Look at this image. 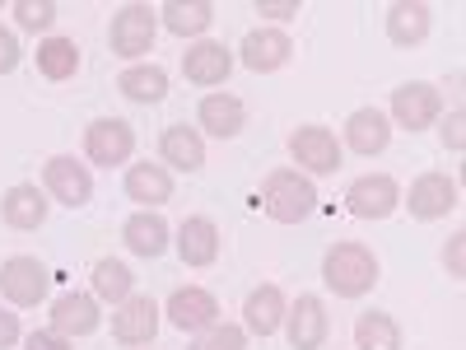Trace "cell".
Wrapping results in <instances>:
<instances>
[{"mask_svg":"<svg viewBox=\"0 0 466 350\" xmlns=\"http://www.w3.org/2000/svg\"><path fill=\"white\" fill-rule=\"evenodd\" d=\"M322 281L336 299H364L378 285V257L364 243H336L322 257Z\"/></svg>","mask_w":466,"mask_h":350,"instance_id":"6da1fadb","label":"cell"},{"mask_svg":"<svg viewBox=\"0 0 466 350\" xmlns=\"http://www.w3.org/2000/svg\"><path fill=\"white\" fill-rule=\"evenodd\" d=\"M261 211L276 224H299L318 211V187L313 178H303L299 169H276L261 182Z\"/></svg>","mask_w":466,"mask_h":350,"instance_id":"7a4b0ae2","label":"cell"},{"mask_svg":"<svg viewBox=\"0 0 466 350\" xmlns=\"http://www.w3.org/2000/svg\"><path fill=\"white\" fill-rule=\"evenodd\" d=\"M154 33H159V10H149V5H122L112 15V28H107V43L116 57H145L154 47Z\"/></svg>","mask_w":466,"mask_h":350,"instance_id":"3957f363","label":"cell"},{"mask_svg":"<svg viewBox=\"0 0 466 350\" xmlns=\"http://www.w3.org/2000/svg\"><path fill=\"white\" fill-rule=\"evenodd\" d=\"M85 154L98 169H116L136 154V127L122 122V117H98V122L85 127Z\"/></svg>","mask_w":466,"mask_h":350,"instance_id":"277c9868","label":"cell"},{"mask_svg":"<svg viewBox=\"0 0 466 350\" xmlns=\"http://www.w3.org/2000/svg\"><path fill=\"white\" fill-rule=\"evenodd\" d=\"M401 206V187L392 173H364L345 187V211L355 220H387Z\"/></svg>","mask_w":466,"mask_h":350,"instance_id":"5b68a950","label":"cell"},{"mask_svg":"<svg viewBox=\"0 0 466 350\" xmlns=\"http://www.w3.org/2000/svg\"><path fill=\"white\" fill-rule=\"evenodd\" d=\"M47 266L37 257H10L0 262V299L15 308H37L47 299Z\"/></svg>","mask_w":466,"mask_h":350,"instance_id":"8992f818","label":"cell"},{"mask_svg":"<svg viewBox=\"0 0 466 350\" xmlns=\"http://www.w3.org/2000/svg\"><path fill=\"white\" fill-rule=\"evenodd\" d=\"M289 154H294V164L303 169V178L313 173V178H327L340 169V140L327 131V127H294L289 131Z\"/></svg>","mask_w":466,"mask_h":350,"instance_id":"52a82bcc","label":"cell"},{"mask_svg":"<svg viewBox=\"0 0 466 350\" xmlns=\"http://www.w3.org/2000/svg\"><path fill=\"white\" fill-rule=\"evenodd\" d=\"M401 201L410 206L415 220H443V215H452L461 206V187L448 173H420Z\"/></svg>","mask_w":466,"mask_h":350,"instance_id":"ba28073f","label":"cell"},{"mask_svg":"<svg viewBox=\"0 0 466 350\" xmlns=\"http://www.w3.org/2000/svg\"><path fill=\"white\" fill-rule=\"evenodd\" d=\"M43 187H47V197H52V201H61V206H70V211L89 206V197H94V178H89V169H85L80 160H70V154H56V160H47V169H43Z\"/></svg>","mask_w":466,"mask_h":350,"instance_id":"9c48e42d","label":"cell"},{"mask_svg":"<svg viewBox=\"0 0 466 350\" xmlns=\"http://www.w3.org/2000/svg\"><path fill=\"white\" fill-rule=\"evenodd\" d=\"M159 314L164 308L154 304L149 294H131L112 308V341L122 345H149L154 332H159Z\"/></svg>","mask_w":466,"mask_h":350,"instance_id":"30bf717a","label":"cell"},{"mask_svg":"<svg viewBox=\"0 0 466 350\" xmlns=\"http://www.w3.org/2000/svg\"><path fill=\"white\" fill-rule=\"evenodd\" d=\"M439 112H443V98L434 85H424V80H406L401 89H392V122L406 127V131H424V127H434L439 122Z\"/></svg>","mask_w":466,"mask_h":350,"instance_id":"8fae6325","label":"cell"},{"mask_svg":"<svg viewBox=\"0 0 466 350\" xmlns=\"http://www.w3.org/2000/svg\"><path fill=\"white\" fill-rule=\"evenodd\" d=\"M327 332H331L327 304L318 294H299L294 308H285V336H289L294 350H322L327 345Z\"/></svg>","mask_w":466,"mask_h":350,"instance_id":"7c38bea8","label":"cell"},{"mask_svg":"<svg viewBox=\"0 0 466 350\" xmlns=\"http://www.w3.org/2000/svg\"><path fill=\"white\" fill-rule=\"evenodd\" d=\"M164 314H168V323L177 332H206V327L219 323V299L210 290H201V285H182V290L168 294Z\"/></svg>","mask_w":466,"mask_h":350,"instance_id":"4fadbf2b","label":"cell"},{"mask_svg":"<svg viewBox=\"0 0 466 350\" xmlns=\"http://www.w3.org/2000/svg\"><path fill=\"white\" fill-rule=\"evenodd\" d=\"M289 57H294V43H289V33H280V28H252L243 37V47H238V61L248 70H257V75L280 70Z\"/></svg>","mask_w":466,"mask_h":350,"instance_id":"5bb4252c","label":"cell"},{"mask_svg":"<svg viewBox=\"0 0 466 350\" xmlns=\"http://www.w3.org/2000/svg\"><path fill=\"white\" fill-rule=\"evenodd\" d=\"M98 323H103V314H98V299L94 294H61V299H52V332L56 336H66V341H75V336H89V332H98Z\"/></svg>","mask_w":466,"mask_h":350,"instance_id":"9a60e30c","label":"cell"},{"mask_svg":"<svg viewBox=\"0 0 466 350\" xmlns=\"http://www.w3.org/2000/svg\"><path fill=\"white\" fill-rule=\"evenodd\" d=\"M345 145L364 154V160H373V154H382L387 145H392V122H387V112L378 108H355L345 122Z\"/></svg>","mask_w":466,"mask_h":350,"instance_id":"2e32d148","label":"cell"},{"mask_svg":"<svg viewBox=\"0 0 466 350\" xmlns=\"http://www.w3.org/2000/svg\"><path fill=\"white\" fill-rule=\"evenodd\" d=\"M228 70H233V52L224 43H197V47L182 52V75H187L191 85H201V89L224 85Z\"/></svg>","mask_w":466,"mask_h":350,"instance_id":"e0dca14e","label":"cell"},{"mask_svg":"<svg viewBox=\"0 0 466 350\" xmlns=\"http://www.w3.org/2000/svg\"><path fill=\"white\" fill-rule=\"evenodd\" d=\"M177 257L187 262V266H215V257H219V229H215V220H206V215H187L182 224H177Z\"/></svg>","mask_w":466,"mask_h":350,"instance_id":"ac0fdd59","label":"cell"},{"mask_svg":"<svg viewBox=\"0 0 466 350\" xmlns=\"http://www.w3.org/2000/svg\"><path fill=\"white\" fill-rule=\"evenodd\" d=\"M197 122H201L215 140H233V136H238V131L248 127V108H243V98H233V94L215 89V94H206V98H201Z\"/></svg>","mask_w":466,"mask_h":350,"instance_id":"d6986e66","label":"cell"},{"mask_svg":"<svg viewBox=\"0 0 466 350\" xmlns=\"http://www.w3.org/2000/svg\"><path fill=\"white\" fill-rule=\"evenodd\" d=\"M159 154H164V164L177 169V173H197V169H206V140H201L197 127H187V122L164 127V136H159Z\"/></svg>","mask_w":466,"mask_h":350,"instance_id":"ffe728a7","label":"cell"},{"mask_svg":"<svg viewBox=\"0 0 466 350\" xmlns=\"http://www.w3.org/2000/svg\"><path fill=\"white\" fill-rule=\"evenodd\" d=\"M430 28H434V10L424 0H397L387 10V37H392V47H420L430 37Z\"/></svg>","mask_w":466,"mask_h":350,"instance_id":"44dd1931","label":"cell"},{"mask_svg":"<svg viewBox=\"0 0 466 350\" xmlns=\"http://www.w3.org/2000/svg\"><path fill=\"white\" fill-rule=\"evenodd\" d=\"M0 220L10 229H43L47 224V191H37L33 182H19L0 197Z\"/></svg>","mask_w":466,"mask_h":350,"instance_id":"7402d4cb","label":"cell"},{"mask_svg":"<svg viewBox=\"0 0 466 350\" xmlns=\"http://www.w3.org/2000/svg\"><path fill=\"white\" fill-rule=\"evenodd\" d=\"M127 197L140 206V211H159L168 197H173V173L164 164H131L127 169Z\"/></svg>","mask_w":466,"mask_h":350,"instance_id":"603a6c76","label":"cell"},{"mask_svg":"<svg viewBox=\"0 0 466 350\" xmlns=\"http://www.w3.org/2000/svg\"><path fill=\"white\" fill-rule=\"evenodd\" d=\"M285 327V294L280 285H257L243 304V332L252 336H276Z\"/></svg>","mask_w":466,"mask_h":350,"instance_id":"cb8c5ba5","label":"cell"},{"mask_svg":"<svg viewBox=\"0 0 466 350\" xmlns=\"http://www.w3.org/2000/svg\"><path fill=\"white\" fill-rule=\"evenodd\" d=\"M122 243L136 252V257H164L168 252V224L159 211H136L127 224H122Z\"/></svg>","mask_w":466,"mask_h":350,"instance_id":"d4e9b609","label":"cell"},{"mask_svg":"<svg viewBox=\"0 0 466 350\" xmlns=\"http://www.w3.org/2000/svg\"><path fill=\"white\" fill-rule=\"evenodd\" d=\"M159 19L177 37H201L215 24V5L210 0H168V5H159Z\"/></svg>","mask_w":466,"mask_h":350,"instance_id":"484cf974","label":"cell"},{"mask_svg":"<svg viewBox=\"0 0 466 350\" xmlns=\"http://www.w3.org/2000/svg\"><path fill=\"white\" fill-rule=\"evenodd\" d=\"M355 350H401L397 318L392 314H378V308L360 314V323H355Z\"/></svg>","mask_w":466,"mask_h":350,"instance_id":"4316f807","label":"cell"},{"mask_svg":"<svg viewBox=\"0 0 466 350\" xmlns=\"http://www.w3.org/2000/svg\"><path fill=\"white\" fill-rule=\"evenodd\" d=\"M116 89L131 103H159L168 94V75H164V66H131L116 75Z\"/></svg>","mask_w":466,"mask_h":350,"instance_id":"83f0119b","label":"cell"},{"mask_svg":"<svg viewBox=\"0 0 466 350\" xmlns=\"http://www.w3.org/2000/svg\"><path fill=\"white\" fill-rule=\"evenodd\" d=\"M131 285H136V276H131V266H127V262H116V257L94 262V299H103V304H122V299H131Z\"/></svg>","mask_w":466,"mask_h":350,"instance_id":"f1b7e54d","label":"cell"},{"mask_svg":"<svg viewBox=\"0 0 466 350\" xmlns=\"http://www.w3.org/2000/svg\"><path fill=\"white\" fill-rule=\"evenodd\" d=\"M37 70L47 75V80H70L75 70H80V47L70 43V37H47L43 47H37Z\"/></svg>","mask_w":466,"mask_h":350,"instance_id":"f546056e","label":"cell"},{"mask_svg":"<svg viewBox=\"0 0 466 350\" xmlns=\"http://www.w3.org/2000/svg\"><path fill=\"white\" fill-rule=\"evenodd\" d=\"M191 350H248V332L233 327V323H215V327L197 332Z\"/></svg>","mask_w":466,"mask_h":350,"instance_id":"4dcf8cb0","label":"cell"},{"mask_svg":"<svg viewBox=\"0 0 466 350\" xmlns=\"http://www.w3.org/2000/svg\"><path fill=\"white\" fill-rule=\"evenodd\" d=\"M15 19L28 33H43L56 24V0H15Z\"/></svg>","mask_w":466,"mask_h":350,"instance_id":"1f68e13d","label":"cell"},{"mask_svg":"<svg viewBox=\"0 0 466 350\" xmlns=\"http://www.w3.org/2000/svg\"><path fill=\"white\" fill-rule=\"evenodd\" d=\"M443 266H448V276L461 281L466 276V233H452L448 248H443Z\"/></svg>","mask_w":466,"mask_h":350,"instance_id":"d6a6232c","label":"cell"},{"mask_svg":"<svg viewBox=\"0 0 466 350\" xmlns=\"http://www.w3.org/2000/svg\"><path fill=\"white\" fill-rule=\"evenodd\" d=\"M439 136H443V149H466V117H461V108L448 112V122L439 127Z\"/></svg>","mask_w":466,"mask_h":350,"instance_id":"836d02e7","label":"cell"},{"mask_svg":"<svg viewBox=\"0 0 466 350\" xmlns=\"http://www.w3.org/2000/svg\"><path fill=\"white\" fill-rule=\"evenodd\" d=\"M19 57H24V52H19V37H15L10 28H0V75H10V70L19 66Z\"/></svg>","mask_w":466,"mask_h":350,"instance_id":"e575fe53","label":"cell"},{"mask_svg":"<svg viewBox=\"0 0 466 350\" xmlns=\"http://www.w3.org/2000/svg\"><path fill=\"white\" fill-rule=\"evenodd\" d=\"M24 350H75V345L47 327V332H28V336H24Z\"/></svg>","mask_w":466,"mask_h":350,"instance_id":"d590c367","label":"cell"},{"mask_svg":"<svg viewBox=\"0 0 466 350\" xmlns=\"http://www.w3.org/2000/svg\"><path fill=\"white\" fill-rule=\"evenodd\" d=\"M19 314H10L5 304H0V350H10V345H19Z\"/></svg>","mask_w":466,"mask_h":350,"instance_id":"8d00e7d4","label":"cell"},{"mask_svg":"<svg viewBox=\"0 0 466 350\" xmlns=\"http://www.w3.org/2000/svg\"><path fill=\"white\" fill-rule=\"evenodd\" d=\"M257 15H266V19H294L299 0H257Z\"/></svg>","mask_w":466,"mask_h":350,"instance_id":"74e56055","label":"cell"}]
</instances>
